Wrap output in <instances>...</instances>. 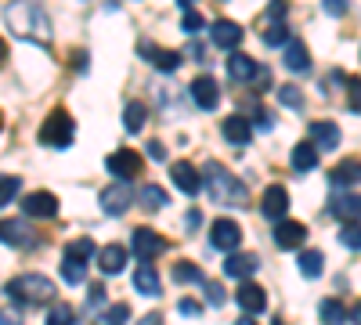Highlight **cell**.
Listing matches in <instances>:
<instances>
[{"label":"cell","instance_id":"6da1fadb","mask_svg":"<svg viewBox=\"0 0 361 325\" xmlns=\"http://www.w3.org/2000/svg\"><path fill=\"white\" fill-rule=\"evenodd\" d=\"M4 22L11 25V33L29 40V44H51V15L44 11L40 0H11L4 8Z\"/></svg>","mask_w":361,"mask_h":325},{"label":"cell","instance_id":"7a4b0ae2","mask_svg":"<svg viewBox=\"0 0 361 325\" xmlns=\"http://www.w3.org/2000/svg\"><path fill=\"white\" fill-rule=\"evenodd\" d=\"M4 293L18 307H44V304L54 300L58 289H54V282L47 275H18V278H11L4 286Z\"/></svg>","mask_w":361,"mask_h":325},{"label":"cell","instance_id":"3957f363","mask_svg":"<svg viewBox=\"0 0 361 325\" xmlns=\"http://www.w3.org/2000/svg\"><path fill=\"white\" fill-rule=\"evenodd\" d=\"M199 173H202V188H206V195L214 199V202H221V206H228V202L243 206V202H246V188H243V181H235L231 170H224L221 163H206V170H199Z\"/></svg>","mask_w":361,"mask_h":325},{"label":"cell","instance_id":"277c9868","mask_svg":"<svg viewBox=\"0 0 361 325\" xmlns=\"http://www.w3.org/2000/svg\"><path fill=\"white\" fill-rule=\"evenodd\" d=\"M73 134H76V123H73V116L66 109H54L40 127V141L47 145V149H69Z\"/></svg>","mask_w":361,"mask_h":325},{"label":"cell","instance_id":"5b68a950","mask_svg":"<svg viewBox=\"0 0 361 325\" xmlns=\"http://www.w3.org/2000/svg\"><path fill=\"white\" fill-rule=\"evenodd\" d=\"M130 246H134V257H141L145 264H152L156 257H163V253L170 250V239H163L156 228H137L134 239H130Z\"/></svg>","mask_w":361,"mask_h":325},{"label":"cell","instance_id":"8992f818","mask_svg":"<svg viewBox=\"0 0 361 325\" xmlns=\"http://www.w3.org/2000/svg\"><path fill=\"white\" fill-rule=\"evenodd\" d=\"M105 166H109V173L116 177V181H134V177L141 173V166H145V159L134 152V149H116L109 159H105Z\"/></svg>","mask_w":361,"mask_h":325},{"label":"cell","instance_id":"52a82bcc","mask_svg":"<svg viewBox=\"0 0 361 325\" xmlns=\"http://www.w3.org/2000/svg\"><path fill=\"white\" fill-rule=\"evenodd\" d=\"M209 243H214L217 250H224V253H235L238 243H243V228H238L235 221H228V217H221V221H214V228H209Z\"/></svg>","mask_w":361,"mask_h":325},{"label":"cell","instance_id":"ba28073f","mask_svg":"<svg viewBox=\"0 0 361 325\" xmlns=\"http://www.w3.org/2000/svg\"><path fill=\"white\" fill-rule=\"evenodd\" d=\"M192 102L202 109V112H214L221 105V87L214 76H195L192 80Z\"/></svg>","mask_w":361,"mask_h":325},{"label":"cell","instance_id":"9c48e42d","mask_svg":"<svg viewBox=\"0 0 361 325\" xmlns=\"http://www.w3.org/2000/svg\"><path fill=\"white\" fill-rule=\"evenodd\" d=\"M260 214L267 217V221H286V214H289V192L282 188V185H271L267 192H264V199H260Z\"/></svg>","mask_w":361,"mask_h":325},{"label":"cell","instance_id":"30bf717a","mask_svg":"<svg viewBox=\"0 0 361 325\" xmlns=\"http://www.w3.org/2000/svg\"><path fill=\"white\" fill-rule=\"evenodd\" d=\"M130 202H134V195H130V188L119 181V185H109L105 192H102V210L109 214V217H123L127 210H130Z\"/></svg>","mask_w":361,"mask_h":325},{"label":"cell","instance_id":"8fae6325","mask_svg":"<svg viewBox=\"0 0 361 325\" xmlns=\"http://www.w3.org/2000/svg\"><path fill=\"white\" fill-rule=\"evenodd\" d=\"M307 243V228L300 221H279L275 224V246L279 250H300Z\"/></svg>","mask_w":361,"mask_h":325},{"label":"cell","instance_id":"7c38bea8","mask_svg":"<svg viewBox=\"0 0 361 325\" xmlns=\"http://www.w3.org/2000/svg\"><path fill=\"white\" fill-rule=\"evenodd\" d=\"M235 300H238V307H243V311L253 318V314H260V311L267 307V293H264L257 282H250V278H246L243 286L235 289Z\"/></svg>","mask_w":361,"mask_h":325},{"label":"cell","instance_id":"4fadbf2b","mask_svg":"<svg viewBox=\"0 0 361 325\" xmlns=\"http://www.w3.org/2000/svg\"><path fill=\"white\" fill-rule=\"evenodd\" d=\"M22 214L25 217H54L58 214V199L51 192H29L22 199Z\"/></svg>","mask_w":361,"mask_h":325},{"label":"cell","instance_id":"5bb4252c","mask_svg":"<svg viewBox=\"0 0 361 325\" xmlns=\"http://www.w3.org/2000/svg\"><path fill=\"white\" fill-rule=\"evenodd\" d=\"M257 268H260V257L257 253H231L228 260H224V275L228 278H253L257 275Z\"/></svg>","mask_w":361,"mask_h":325},{"label":"cell","instance_id":"9a60e30c","mask_svg":"<svg viewBox=\"0 0 361 325\" xmlns=\"http://www.w3.org/2000/svg\"><path fill=\"white\" fill-rule=\"evenodd\" d=\"M209 37H214V44H217V47L231 51V47L243 44V25H235L231 18H217L214 25H209Z\"/></svg>","mask_w":361,"mask_h":325},{"label":"cell","instance_id":"2e32d148","mask_svg":"<svg viewBox=\"0 0 361 325\" xmlns=\"http://www.w3.org/2000/svg\"><path fill=\"white\" fill-rule=\"evenodd\" d=\"M170 177H173V185L185 192V195H199V188H202V173L192 163H173L170 166Z\"/></svg>","mask_w":361,"mask_h":325},{"label":"cell","instance_id":"e0dca14e","mask_svg":"<svg viewBox=\"0 0 361 325\" xmlns=\"http://www.w3.org/2000/svg\"><path fill=\"white\" fill-rule=\"evenodd\" d=\"M98 268H102V275H119L127 268V250L119 246V243H109V246H102L98 250Z\"/></svg>","mask_w":361,"mask_h":325},{"label":"cell","instance_id":"ac0fdd59","mask_svg":"<svg viewBox=\"0 0 361 325\" xmlns=\"http://www.w3.org/2000/svg\"><path fill=\"white\" fill-rule=\"evenodd\" d=\"M221 134L228 137V145H235V149H243V145L253 141V127H250V120H243V116H228V120L221 123Z\"/></svg>","mask_w":361,"mask_h":325},{"label":"cell","instance_id":"d6986e66","mask_svg":"<svg viewBox=\"0 0 361 325\" xmlns=\"http://www.w3.org/2000/svg\"><path fill=\"white\" fill-rule=\"evenodd\" d=\"M311 145H314V149H322V152L340 149V127H336V123H329V120L311 123Z\"/></svg>","mask_w":361,"mask_h":325},{"label":"cell","instance_id":"ffe728a7","mask_svg":"<svg viewBox=\"0 0 361 325\" xmlns=\"http://www.w3.org/2000/svg\"><path fill=\"white\" fill-rule=\"evenodd\" d=\"M134 289L141 293V297H159L163 286H159V275H156V264L141 260V268L134 271Z\"/></svg>","mask_w":361,"mask_h":325},{"label":"cell","instance_id":"44dd1931","mask_svg":"<svg viewBox=\"0 0 361 325\" xmlns=\"http://www.w3.org/2000/svg\"><path fill=\"white\" fill-rule=\"evenodd\" d=\"M257 62H253V58L250 54H231L228 58V76H231V83H250L253 76H257Z\"/></svg>","mask_w":361,"mask_h":325},{"label":"cell","instance_id":"7402d4cb","mask_svg":"<svg viewBox=\"0 0 361 325\" xmlns=\"http://www.w3.org/2000/svg\"><path fill=\"white\" fill-rule=\"evenodd\" d=\"M282 62H286L289 73H307V69H311V54H307V47L300 44V40H289V44H286V54H282Z\"/></svg>","mask_w":361,"mask_h":325},{"label":"cell","instance_id":"603a6c76","mask_svg":"<svg viewBox=\"0 0 361 325\" xmlns=\"http://www.w3.org/2000/svg\"><path fill=\"white\" fill-rule=\"evenodd\" d=\"M333 214H336L340 221H347V224L361 221V195H350V192L336 195V199H333Z\"/></svg>","mask_w":361,"mask_h":325},{"label":"cell","instance_id":"cb8c5ba5","mask_svg":"<svg viewBox=\"0 0 361 325\" xmlns=\"http://www.w3.org/2000/svg\"><path fill=\"white\" fill-rule=\"evenodd\" d=\"M0 243L4 246H29L33 243V235L22 221H0Z\"/></svg>","mask_w":361,"mask_h":325},{"label":"cell","instance_id":"d4e9b609","mask_svg":"<svg viewBox=\"0 0 361 325\" xmlns=\"http://www.w3.org/2000/svg\"><path fill=\"white\" fill-rule=\"evenodd\" d=\"M94 257H98V246H94V239H90V235H80V239H73V243L66 246V260L90 264Z\"/></svg>","mask_w":361,"mask_h":325},{"label":"cell","instance_id":"484cf974","mask_svg":"<svg viewBox=\"0 0 361 325\" xmlns=\"http://www.w3.org/2000/svg\"><path fill=\"white\" fill-rule=\"evenodd\" d=\"M289 159H293V170H296V173H307V170L318 166V149H314L311 141H300Z\"/></svg>","mask_w":361,"mask_h":325},{"label":"cell","instance_id":"4316f807","mask_svg":"<svg viewBox=\"0 0 361 325\" xmlns=\"http://www.w3.org/2000/svg\"><path fill=\"white\" fill-rule=\"evenodd\" d=\"M329 177H333L336 188H343V185H361V163H357V159H343V163H336V170L329 173Z\"/></svg>","mask_w":361,"mask_h":325},{"label":"cell","instance_id":"83f0119b","mask_svg":"<svg viewBox=\"0 0 361 325\" xmlns=\"http://www.w3.org/2000/svg\"><path fill=\"white\" fill-rule=\"evenodd\" d=\"M296 264H300V275H304V278H318L322 268H325V260H322L318 250H304V253L296 257Z\"/></svg>","mask_w":361,"mask_h":325},{"label":"cell","instance_id":"f1b7e54d","mask_svg":"<svg viewBox=\"0 0 361 325\" xmlns=\"http://www.w3.org/2000/svg\"><path fill=\"white\" fill-rule=\"evenodd\" d=\"M318 314H322V325H343L347 321V307L340 300H333V297L318 304Z\"/></svg>","mask_w":361,"mask_h":325},{"label":"cell","instance_id":"f546056e","mask_svg":"<svg viewBox=\"0 0 361 325\" xmlns=\"http://www.w3.org/2000/svg\"><path fill=\"white\" fill-rule=\"evenodd\" d=\"M145 120H148V109H145V102H130V105L123 109V127H127L130 134L145 130Z\"/></svg>","mask_w":361,"mask_h":325},{"label":"cell","instance_id":"4dcf8cb0","mask_svg":"<svg viewBox=\"0 0 361 325\" xmlns=\"http://www.w3.org/2000/svg\"><path fill=\"white\" fill-rule=\"evenodd\" d=\"M127 318H130V307L127 304H112L102 314H94V325H127Z\"/></svg>","mask_w":361,"mask_h":325},{"label":"cell","instance_id":"1f68e13d","mask_svg":"<svg viewBox=\"0 0 361 325\" xmlns=\"http://www.w3.org/2000/svg\"><path fill=\"white\" fill-rule=\"evenodd\" d=\"M137 199H141L145 210H163V206H166V192H163L159 185H145Z\"/></svg>","mask_w":361,"mask_h":325},{"label":"cell","instance_id":"d6a6232c","mask_svg":"<svg viewBox=\"0 0 361 325\" xmlns=\"http://www.w3.org/2000/svg\"><path fill=\"white\" fill-rule=\"evenodd\" d=\"M170 278L173 282H202V268H195V264H188V260H177L170 268Z\"/></svg>","mask_w":361,"mask_h":325},{"label":"cell","instance_id":"836d02e7","mask_svg":"<svg viewBox=\"0 0 361 325\" xmlns=\"http://www.w3.org/2000/svg\"><path fill=\"white\" fill-rule=\"evenodd\" d=\"M264 44L286 47V44H289V22H271V25L264 29Z\"/></svg>","mask_w":361,"mask_h":325},{"label":"cell","instance_id":"e575fe53","mask_svg":"<svg viewBox=\"0 0 361 325\" xmlns=\"http://www.w3.org/2000/svg\"><path fill=\"white\" fill-rule=\"evenodd\" d=\"M152 66H156L159 73H177V66H180V54H177V51H166V47H156V54H152Z\"/></svg>","mask_w":361,"mask_h":325},{"label":"cell","instance_id":"d590c367","mask_svg":"<svg viewBox=\"0 0 361 325\" xmlns=\"http://www.w3.org/2000/svg\"><path fill=\"white\" fill-rule=\"evenodd\" d=\"M18 192H22V181L15 173H0V206H8L11 199H18Z\"/></svg>","mask_w":361,"mask_h":325},{"label":"cell","instance_id":"8d00e7d4","mask_svg":"<svg viewBox=\"0 0 361 325\" xmlns=\"http://www.w3.org/2000/svg\"><path fill=\"white\" fill-rule=\"evenodd\" d=\"M62 278L69 286H80L87 282V264H76V260H62Z\"/></svg>","mask_w":361,"mask_h":325},{"label":"cell","instance_id":"74e56055","mask_svg":"<svg viewBox=\"0 0 361 325\" xmlns=\"http://www.w3.org/2000/svg\"><path fill=\"white\" fill-rule=\"evenodd\" d=\"M90 289H87V304H83V311L87 314H94L102 304H105V286H94V282H87Z\"/></svg>","mask_w":361,"mask_h":325},{"label":"cell","instance_id":"f35d334b","mask_svg":"<svg viewBox=\"0 0 361 325\" xmlns=\"http://www.w3.org/2000/svg\"><path fill=\"white\" fill-rule=\"evenodd\" d=\"M343 91H347V102H350V109H354V112H361V76H347Z\"/></svg>","mask_w":361,"mask_h":325},{"label":"cell","instance_id":"ab89813d","mask_svg":"<svg viewBox=\"0 0 361 325\" xmlns=\"http://www.w3.org/2000/svg\"><path fill=\"white\" fill-rule=\"evenodd\" d=\"M340 243H343L347 250H361V224H343Z\"/></svg>","mask_w":361,"mask_h":325},{"label":"cell","instance_id":"60d3db41","mask_svg":"<svg viewBox=\"0 0 361 325\" xmlns=\"http://www.w3.org/2000/svg\"><path fill=\"white\" fill-rule=\"evenodd\" d=\"M279 102L289 105V109H300V105H304V94H300L296 83H289V87H282V91H279Z\"/></svg>","mask_w":361,"mask_h":325},{"label":"cell","instance_id":"b9f144b4","mask_svg":"<svg viewBox=\"0 0 361 325\" xmlns=\"http://www.w3.org/2000/svg\"><path fill=\"white\" fill-rule=\"evenodd\" d=\"M199 286H202V293H206V300H209V304H214V307H221V304L228 300V293H224V289H221L217 282H206V278H202Z\"/></svg>","mask_w":361,"mask_h":325},{"label":"cell","instance_id":"7bdbcfd3","mask_svg":"<svg viewBox=\"0 0 361 325\" xmlns=\"http://www.w3.org/2000/svg\"><path fill=\"white\" fill-rule=\"evenodd\" d=\"M73 307H66V304H58V307H51V314H47V325H73Z\"/></svg>","mask_w":361,"mask_h":325},{"label":"cell","instance_id":"ee69618b","mask_svg":"<svg viewBox=\"0 0 361 325\" xmlns=\"http://www.w3.org/2000/svg\"><path fill=\"white\" fill-rule=\"evenodd\" d=\"M180 25H185V33H199V29H202V15L199 11H185V18H180Z\"/></svg>","mask_w":361,"mask_h":325},{"label":"cell","instance_id":"f6af8a7d","mask_svg":"<svg viewBox=\"0 0 361 325\" xmlns=\"http://www.w3.org/2000/svg\"><path fill=\"white\" fill-rule=\"evenodd\" d=\"M250 127H257V130H271L275 127V120L267 116V109H253V123Z\"/></svg>","mask_w":361,"mask_h":325},{"label":"cell","instance_id":"bcb514c9","mask_svg":"<svg viewBox=\"0 0 361 325\" xmlns=\"http://www.w3.org/2000/svg\"><path fill=\"white\" fill-rule=\"evenodd\" d=\"M286 11H289V0H271V4H267V18L271 22H282Z\"/></svg>","mask_w":361,"mask_h":325},{"label":"cell","instance_id":"7dc6e473","mask_svg":"<svg viewBox=\"0 0 361 325\" xmlns=\"http://www.w3.org/2000/svg\"><path fill=\"white\" fill-rule=\"evenodd\" d=\"M177 311H180V314H188V318H199V314H202V304L192 300V297H185V300L177 304Z\"/></svg>","mask_w":361,"mask_h":325},{"label":"cell","instance_id":"c3c4849f","mask_svg":"<svg viewBox=\"0 0 361 325\" xmlns=\"http://www.w3.org/2000/svg\"><path fill=\"white\" fill-rule=\"evenodd\" d=\"M0 325H22V307H4L0 311Z\"/></svg>","mask_w":361,"mask_h":325},{"label":"cell","instance_id":"681fc988","mask_svg":"<svg viewBox=\"0 0 361 325\" xmlns=\"http://www.w3.org/2000/svg\"><path fill=\"white\" fill-rule=\"evenodd\" d=\"M329 15H347V0H322Z\"/></svg>","mask_w":361,"mask_h":325},{"label":"cell","instance_id":"f907efd6","mask_svg":"<svg viewBox=\"0 0 361 325\" xmlns=\"http://www.w3.org/2000/svg\"><path fill=\"white\" fill-rule=\"evenodd\" d=\"M253 87H260V91H267V87H271V73H267L264 66L257 69V76H253Z\"/></svg>","mask_w":361,"mask_h":325},{"label":"cell","instance_id":"816d5d0a","mask_svg":"<svg viewBox=\"0 0 361 325\" xmlns=\"http://www.w3.org/2000/svg\"><path fill=\"white\" fill-rule=\"evenodd\" d=\"M148 156H152V159H166V145H159V141H148Z\"/></svg>","mask_w":361,"mask_h":325},{"label":"cell","instance_id":"f5cc1de1","mask_svg":"<svg viewBox=\"0 0 361 325\" xmlns=\"http://www.w3.org/2000/svg\"><path fill=\"white\" fill-rule=\"evenodd\" d=\"M188 54L195 58V62H202V58H206V47H202V44H188Z\"/></svg>","mask_w":361,"mask_h":325},{"label":"cell","instance_id":"db71d44e","mask_svg":"<svg viewBox=\"0 0 361 325\" xmlns=\"http://www.w3.org/2000/svg\"><path fill=\"white\" fill-rule=\"evenodd\" d=\"M347 314H350V321H354V325H361V300H357V304H354Z\"/></svg>","mask_w":361,"mask_h":325},{"label":"cell","instance_id":"11a10c76","mask_svg":"<svg viewBox=\"0 0 361 325\" xmlns=\"http://www.w3.org/2000/svg\"><path fill=\"white\" fill-rule=\"evenodd\" d=\"M73 62H76V69H80V73H83V69L90 66V62H87V58H83V51H76V58H73Z\"/></svg>","mask_w":361,"mask_h":325},{"label":"cell","instance_id":"9f6ffc18","mask_svg":"<svg viewBox=\"0 0 361 325\" xmlns=\"http://www.w3.org/2000/svg\"><path fill=\"white\" fill-rule=\"evenodd\" d=\"M235 325H257V321H253V318H250V314H243V318H238V321H235Z\"/></svg>","mask_w":361,"mask_h":325},{"label":"cell","instance_id":"6f0895ef","mask_svg":"<svg viewBox=\"0 0 361 325\" xmlns=\"http://www.w3.org/2000/svg\"><path fill=\"white\" fill-rule=\"evenodd\" d=\"M4 54H8V47H4V40H0V62H4Z\"/></svg>","mask_w":361,"mask_h":325},{"label":"cell","instance_id":"680465c9","mask_svg":"<svg viewBox=\"0 0 361 325\" xmlns=\"http://www.w3.org/2000/svg\"><path fill=\"white\" fill-rule=\"evenodd\" d=\"M177 4H180V8H185V11H188V8H192V0H177Z\"/></svg>","mask_w":361,"mask_h":325},{"label":"cell","instance_id":"91938a15","mask_svg":"<svg viewBox=\"0 0 361 325\" xmlns=\"http://www.w3.org/2000/svg\"><path fill=\"white\" fill-rule=\"evenodd\" d=\"M271 325H286V321H279V318H275V321H271Z\"/></svg>","mask_w":361,"mask_h":325}]
</instances>
